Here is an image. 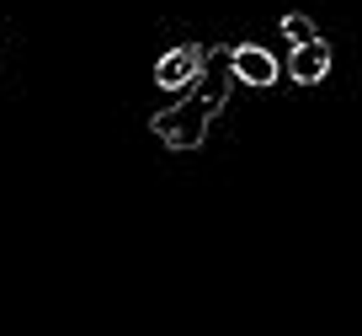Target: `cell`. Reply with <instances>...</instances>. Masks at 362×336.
Here are the masks:
<instances>
[{
    "label": "cell",
    "mask_w": 362,
    "mask_h": 336,
    "mask_svg": "<svg viewBox=\"0 0 362 336\" xmlns=\"http://www.w3.org/2000/svg\"><path fill=\"white\" fill-rule=\"evenodd\" d=\"M203 69H208V48L181 43V48H170V54H160L155 86L160 91H197V86H203Z\"/></svg>",
    "instance_id": "obj_2"
},
{
    "label": "cell",
    "mask_w": 362,
    "mask_h": 336,
    "mask_svg": "<svg viewBox=\"0 0 362 336\" xmlns=\"http://www.w3.org/2000/svg\"><path fill=\"white\" fill-rule=\"evenodd\" d=\"M218 107H224L218 91L192 96V101H176V107H165V112L149 118V134H160V145H170V150H197L208 139V123H214Z\"/></svg>",
    "instance_id": "obj_1"
},
{
    "label": "cell",
    "mask_w": 362,
    "mask_h": 336,
    "mask_svg": "<svg viewBox=\"0 0 362 336\" xmlns=\"http://www.w3.org/2000/svg\"><path fill=\"white\" fill-rule=\"evenodd\" d=\"M283 38H288L293 48H304V43H315V38H320V27L309 22L304 11H288V16H283Z\"/></svg>",
    "instance_id": "obj_5"
},
{
    "label": "cell",
    "mask_w": 362,
    "mask_h": 336,
    "mask_svg": "<svg viewBox=\"0 0 362 336\" xmlns=\"http://www.w3.org/2000/svg\"><path fill=\"white\" fill-rule=\"evenodd\" d=\"M229 75H235L240 86H250V91H272L283 69H277V59L261 43H240V48H229Z\"/></svg>",
    "instance_id": "obj_3"
},
{
    "label": "cell",
    "mask_w": 362,
    "mask_h": 336,
    "mask_svg": "<svg viewBox=\"0 0 362 336\" xmlns=\"http://www.w3.org/2000/svg\"><path fill=\"white\" fill-rule=\"evenodd\" d=\"M288 75H293L298 86H320V80L330 75V48H325V38H315V43L293 48V59H288Z\"/></svg>",
    "instance_id": "obj_4"
}]
</instances>
